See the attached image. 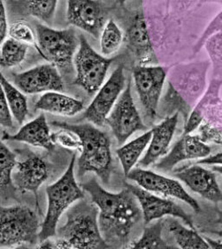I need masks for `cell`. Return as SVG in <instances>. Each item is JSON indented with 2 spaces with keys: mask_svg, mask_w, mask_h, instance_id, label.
I'll return each mask as SVG.
<instances>
[{
  "mask_svg": "<svg viewBox=\"0 0 222 249\" xmlns=\"http://www.w3.org/2000/svg\"><path fill=\"white\" fill-rule=\"evenodd\" d=\"M9 37L22 43L37 46V36L31 25L23 20H18L12 23L9 28Z\"/></svg>",
  "mask_w": 222,
  "mask_h": 249,
  "instance_id": "d6a6232c",
  "label": "cell"
},
{
  "mask_svg": "<svg viewBox=\"0 0 222 249\" xmlns=\"http://www.w3.org/2000/svg\"><path fill=\"white\" fill-rule=\"evenodd\" d=\"M17 164L16 155L2 141L0 146V169H1V193L2 196L14 194L16 188L12 174Z\"/></svg>",
  "mask_w": 222,
  "mask_h": 249,
  "instance_id": "f1b7e54d",
  "label": "cell"
},
{
  "mask_svg": "<svg viewBox=\"0 0 222 249\" xmlns=\"http://www.w3.org/2000/svg\"><path fill=\"white\" fill-rule=\"evenodd\" d=\"M49 177V166L43 158L31 155L22 162L17 163L12 174V180L16 190L21 192L29 191L35 195L37 208H39L38 192Z\"/></svg>",
  "mask_w": 222,
  "mask_h": 249,
  "instance_id": "d6986e66",
  "label": "cell"
},
{
  "mask_svg": "<svg viewBox=\"0 0 222 249\" xmlns=\"http://www.w3.org/2000/svg\"><path fill=\"white\" fill-rule=\"evenodd\" d=\"M51 125L73 132L81 140L82 150L78 160V176L82 179L86 173H95L102 183H109L112 171L111 142L109 135L90 124H69L53 121Z\"/></svg>",
  "mask_w": 222,
  "mask_h": 249,
  "instance_id": "277c9868",
  "label": "cell"
},
{
  "mask_svg": "<svg viewBox=\"0 0 222 249\" xmlns=\"http://www.w3.org/2000/svg\"><path fill=\"white\" fill-rule=\"evenodd\" d=\"M212 171H215V172H217L219 173L220 175L222 177V165H214V166H212Z\"/></svg>",
  "mask_w": 222,
  "mask_h": 249,
  "instance_id": "7bdbcfd3",
  "label": "cell"
},
{
  "mask_svg": "<svg viewBox=\"0 0 222 249\" xmlns=\"http://www.w3.org/2000/svg\"><path fill=\"white\" fill-rule=\"evenodd\" d=\"M52 140L55 143H59L63 147L77 149L79 152L82 150L81 140L73 132L61 129L59 132L52 133Z\"/></svg>",
  "mask_w": 222,
  "mask_h": 249,
  "instance_id": "e575fe53",
  "label": "cell"
},
{
  "mask_svg": "<svg viewBox=\"0 0 222 249\" xmlns=\"http://www.w3.org/2000/svg\"><path fill=\"white\" fill-rule=\"evenodd\" d=\"M0 222V249L29 248L40 243L39 217L31 208L2 207Z\"/></svg>",
  "mask_w": 222,
  "mask_h": 249,
  "instance_id": "52a82bcc",
  "label": "cell"
},
{
  "mask_svg": "<svg viewBox=\"0 0 222 249\" xmlns=\"http://www.w3.org/2000/svg\"><path fill=\"white\" fill-rule=\"evenodd\" d=\"M133 79L145 115L154 121L160 106L167 70L161 66L139 65L133 70Z\"/></svg>",
  "mask_w": 222,
  "mask_h": 249,
  "instance_id": "30bf717a",
  "label": "cell"
},
{
  "mask_svg": "<svg viewBox=\"0 0 222 249\" xmlns=\"http://www.w3.org/2000/svg\"><path fill=\"white\" fill-rule=\"evenodd\" d=\"M58 2L59 0H17L15 4L26 15L50 23L54 18Z\"/></svg>",
  "mask_w": 222,
  "mask_h": 249,
  "instance_id": "83f0119b",
  "label": "cell"
},
{
  "mask_svg": "<svg viewBox=\"0 0 222 249\" xmlns=\"http://www.w3.org/2000/svg\"><path fill=\"white\" fill-rule=\"evenodd\" d=\"M1 87L14 119L19 124H23L29 113L28 100L24 95L25 93L13 85L12 82H9L3 74L1 75Z\"/></svg>",
  "mask_w": 222,
  "mask_h": 249,
  "instance_id": "484cf974",
  "label": "cell"
},
{
  "mask_svg": "<svg viewBox=\"0 0 222 249\" xmlns=\"http://www.w3.org/2000/svg\"><path fill=\"white\" fill-rule=\"evenodd\" d=\"M106 124L119 144L125 143L134 133L147 128L134 102L130 80L107 118Z\"/></svg>",
  "mask_w": 222,
  "mask_h": 249,
  "instance_id": "8fae6325",
  "label": "cell"
},
{
  "mask_svg": "<svg viewBox=\"0 0 222 249\" xmlns=\"http://www.w3.org/2000/svg\"><path fill=\"white\" fill-rule=\"evenodd\" d=\"M210 146L200 139L198 134H182L170 152L167 153L154 165L157 170L170 171L178 163L186 160H199L211 154Z\"/></svg>",
  "mask_w": 222,
  "mask_h": 249,
  "instance_id": "ac0fdd59",
  "label": "cell"
},
{
  "mask_svg": "<svg viewBox=\"0 0 222 249\" xmlns=\"http://www.w3.org/2000/svg\"><path fill=\"white\" fill-rule=\"evenodd\" d=\"M179 121V113L166 117L160 124L155 125L152 131V138L148 144L143 158L139 161L138 166L147 168L167 155L168 147L171 144Z\"/></svg>",
  "mask_w": 222,
  "mask_h": 249,
  "instance_id": "44dd1931",
  "label": "cell"
},
{
  "mask_svg": "<svg viewBox=\"0 0 222 249\" xmlns=\"http://www.w3.org/2000/svg\"><path fill=\"white\" fill-rule=\"evenodd\" d=\"M215 222L222 227V211L221 210H217V219Z\"/></svg>",
  "mask_w": 222,
  "mask_h": 249,
  "instance_id": "b9f144b4",
  "label": "cell"
},
{
  "mask_svg": "<svg viewBox=\"0 0 222 249\" xmlns=\"http://www.w3.org/2000/svg\"><path fill=\"white\" fill-rule=\"evenodd\" d=\"M5 140L23 142L34 147L43 148L49 152H52L55 148V142L52 140L50 126L43 113H41L27 124H23L14 135L4 132L2 141Z\"/></svg>",
  "mask_w": 222,
  "mask_h": 249,
  "instance_id": "7402d4cb",
  "label": "cell"
},
{
  "mask_svg": "<svg viewBox=\"0 0 222 249\" xmlns=\"http://www.w3.org/2000/svg\"><path fill=\"white\" fill-rule=\"evenodd\" d=\"M195 163L205 165H222V152L214 155L207 156L204 159L197 160Z\"/></svg>",
  "mask_w": 222,
  "mask_h": 249,
  "instance_id": "f35d334b",
  "label": "cell"
},
{
  "mask_svg": "<svg viewBox=\"0 0 222 249\" xmlns=\"http://www.w3.org/2000/svg\"><path fill=\"white\" fill-rule=\"evenodd\" d=\"M126 186L136 196L140 203L146 225L165 216H173L181 219L188 227L195 229L191 216L176 202L169 199L161 198L139 185L126 183Z\"/></svg>",
  "mask_w": 222,
  "mask_h": 249,
  "instance_id": "2e32d148",
  "label": "cell"
},
{
  "mask_svg": "<svg viewBox=\"0 0 222 249\" xmlns=\"http://www.w3.org/2000/svg\"><path fill=\"white\" fill-rule=\"evenodd\" d=\"M178 219V218H177ZM176 217L167 216L165 219V226L170 232L177 247L181 249H210L205 238L193 228H186Z\"/></svg>",
  "mask_w": 222,
  "mask_h": 249,
  "instance_id": "cb8c5ba5",
  "label": "cell"
},
{
  "mask_svg": "<svg viewBox=\"0 0 222 249\" xmlns=\"http://www.w3.org/2000/svg\"><path fill=\"white\" fill-rule=\"evenodd\" d=\"M205 238V240L207 241V244L210 247V249H222V242L219 240H215V239H212L210 237H207V236H203Z\"/></svg>",
  "mask_w": 222,
  "mask_h": 249,
  "instance_id": "ab89813d",
  "label": "cell"
},
{
  "mask_svg": "<svg viewBox=\"0 0 222 249\" xmlns=\"http://www.w3.org/2000/svg\"><path fill=\"white\" fill-rule=\"evenodd\" d=\"M12 113L8 105L6 98L2 91L1 93V102H0V123L2 127L12 128L13 127V119Z\"/></svg>",
  "mask_w": 222,
  "mask_h": 249,
  "instance_id": "d590c367",
  "label": "cell"
},
{
  "mask_svg": "<svg viewBox=\"0 0 222 249\" xmlns=\"http://www.w3.org/2000/svg\"><path fill=\"white\" fill-rule=\"evenodd\" d=\"M125 83L124 70L120 65L114 70L108 81L98 90L91 103L84 110L82 117L97 126H103L114 106L124 90Z\"/></svg>",
  "mask_w": 222,
  "mask_h": 249,
  "instance_id": "7c38bea8",
  "label": "cell"
},
{
  "mask_svg": "<svg viewBox=\"0 0 222 249\" xmlns=\"http://www.w3.org/2000/svg\"><path fill=\"white\" fill-rule=\"evenodd\" d=\"M210 61L177 64L168 75V87L163 98L165 111L170 115L181 113L185 121L207 90Z\"/></svg>",
  "mask_w": 222,
  "mask_h": 249,
  "instance_id": "7a4b0ae2",
  "label": "cell"
},
{
  "mask_svg": "<svg viewBox=\"0 0 222 249\" xmlns=\"http://www.w3.org/2000/svg\"><path fill=\"white\" fill-rule=\"evenodd\" d=\"M124 40V35L115 20L108 19L100 36L101 54L109 56L119 51Z\"/></svg>",
  "mask_w": 222,
  "mask_h": 249,
  "instance_id": "4dcf8cb0",
  "label": "cell"
},
{
  "mask_svg": "<svg viewBox=\"0 0 222 249\" xmlns=\"http://www.w3.org/2000/svg\"><path fill=\"white\" fill-rule=\"evenodd\" d=\"M107 11L99 0H67L66 19L96 38L100 37L107 20Z\"/></svg>",
  "mask_w": 222,
  "mask_h": 249,
  "instance_id": "5bb4252c",
  "label": "cell"
},
{
  "mask_svg": "<svg viewBox=\"0 0 222 249\" xmlns=\"http://www.w3.org/2000/svg\"><path fill=\"white\" fill-rule=\"evenodd\" d=\"M151 138L152 131L150 130L117 149V157L121 162L125 175H128L134 169V166L138 163L142 152L148 147Z\"/></svg>",
  "mask_w": 222,
  "mask_h": 249,
  "instance_id": "d4e9b609",
  "label": "cell"
},
{
  "mask_svg": "<svg viewBox=\"0 0 222 249\" xmlns=\"http://www.w3.org/2000/svg\"><path fill=\"white\" fill-rule=\"evenodd\" d=\"M125 39L129 50L135 55L141 66L157 63L152 42L148 32V23L144 13L140 11L133 16L126 31Z\"/></svg>",
  "mask_w": 222,
  "mask_h": 249,
  "instance_id": "ffe728a7",
  "label": "cell"
},
{
  "mask_svg": "<svg viewBox=\"0 0 222 249\" xmlns=\"http://www.w3.org/2000/svg\"><path fill=\"white\" fill-rule=\"evenodd\" d=\"M9 24H8L7 11L4 4V0H1L0 5V40L3 42L4 39L7 38L9 33Z\"/></svg>",
  "mask_w": 222,
  "mask_h": 249,
  "instance_id": "74e56055",
  "label": "cell"
},
{
  "mask_svg": "<svg viewBox=\"0 0 222 249\" xmlns=\"http://www.w3.org/2000/svg\"><path fill=\"white\" fill-rule=\"evenodd\" d=\"M127 1H128V0H117V3L121 5V4H124Z\"/></svg>",
  "mask_w": 222,
  "mask_h": 249,
  "instance_id": "ee69618b",
  "label": "cell"
},
{
  "mask_svg": "<svg viewBox=\"0 0 222 249\" xmlns=\"http://www.w3.org/2000/svg\"><path fill=\"white\" fill-rule=\"evenodd\" d=\"M99 210L92 201L80 199L66 212L65 222L57 229L55 248L109 249L98 223Z\"/></svg>",
  "mask_w": 222,
  "mask_h": 249,
  "instance_id": "3957f363",
  "label": "cell"
},
{
  "mask_svg": "<svg viewBox=\"0 0 222 249\" xmlns=\"http://www.w3.org/2000/svg\"><path fill=\"white\" fill-rule=\"evenodd\" d=\"M76 157L70 160V165L66 171L55 183L46 187V214L39 232L40 243L54 237L59 220L62 214L70 209V206L80 199L84 198L82 186L78 185L75 176Z\"/></svg>",
  "mask_w": 222,
  "mask_h": 249,
  "instance_id": "8992f818",
  "label": "cell"
},
{
  "mask_svg": "<svg viewBox=\"0 0 222 249\" xmlns=\"http://www.w3.org/2000/svg\"><path fill=\"white\" fill-rule=\"evenodd\" d=\"M36 110L59 114L62 116L72 117L81 113L84 109L82 101L61 92H47L43 93L35 103Z\"/></svg>",
  "mask_w": 222,
  "mask_h": 249,
  "instance_id": "603a6c76",
  "label": "cell"
},
{
  "mask_svg": "<svg viewBox=\"0 0 222 249\" xmlns=\"http://www.w3.org/2000/svg\"><path fill=\"white\" fill-rule=\"evenodd\" d=\"M36 36L37 50L61 74H70L74 70L75 55L80 43L74 28L58 30L37 23Z\"/></svg>",
  "mask_w": 222,
  "mask_h": 249,
  "instance_id": "ba28073f",
  "label": "cell"
},
{
  "mask_svg": "<svg viewBox=\"0 0 222 249\" xmlns=\"http://www.w3.org/2000/svg\"><path fill=\"white\" fill-rule=\"evenodd\" d=\"M127 178L146 191L155 194L161 195L166 197L169 196L179 199L191 207L195 213L201 212L199 203L187 193L177 180L168 178L165 176L141 167L132 169L127 175Z\"/></svg>",
  "mask_w": 222,
  "mask_h": 249,
  "instance_id": "4fadbf2b",
  "label": "cell"
},
{
  "mask_svg": "<svg viewBox=\"0 0 222 249\" xmlns=\"http://www.w3.org/2000/svg\"><path fill=\"white\" fill-rule=\"evenodd\" d=\"M79 48L74 58L76 74L73 84L80 87L89 95H93L104 84L106 75L114 58L98 54L84 36H79Z\"/></svg>",
  "mask_w": 222,
  "mask_h": 249,
  "instance_id": "9c48e42d",
  "label": "cell"
},
{
  "mask_svg": "<svg viewBox=\"0 0 222 249\" xmlns=\"http://www.w3.org/2000/svg\"><path fill=\"white\" fill-rule=\"evenodd\" d=\"M208 3L222 4V0H200V4H208Z\"/></svg>",
  "mask_w": 222,
  "mask_h": 249,
  "instance_id": "60d3db41",
  "label": "cell"
},
{
  "mask_svg": "<svg viewBox=\"0 0 222 249\" xmlns=\"http://www.w3.org/2000/svg\"><path fill=\"white\" fill-rule=\"evenodd\" d=\"M99 210L101 236L110 248H128L133 230L143 220L140 203L128 187L118 193L106 191L95 178L81 185Z\"/></svg>",
  "mask_w": 222,
  "mask_h": 249,
  "instance_id": "6da1fadb",
  "label": "cell"
},
{
  "mask_svg": "<svg viewBox=\"0 0 222 249\" xmlns=\"http://www.w3.org/2000/svg\"><path fill=\"white\" fill-rule=\"evenodd\" d=\"M222 79L213 78L206 92L185 121L182 134L198 130L200 139L206 144L222 145Z\"/></svg>",
  "mask_w": 222,
  "mask_h": 249,
  "instance_id": "5b68a950",
  "label": "cell"
},
{
  "mask_svg": "<svg viewBox=\"0 0 222 249\" xmlns=\"http://www.w3.org/2000/svg\"><path fill=\"white\" fill-rule=\"evenodd\" d=\"M29 44L7 37L1 42V67L11 69L23 62L27 55Z\"/></svg>",
  "mask_w": 222,
  "mask_h": 249,
  "instance_id": "f546056e",
  "label": "cell"
},
{
  "mask_svg": "<svg viewBox=\"0 0 222 249\" xmlns=\"http://www.w3.org/2000/svg\"><path fill=\"white\" fill-rule=\"evenodd\" d=\"M200 4V0H171L173 11L176 14H184Z\"/></svg>",
  "mask_w": 222,
  "mask_h": 249,
  "instance_id": "8d00e7d4",
  "label": "cell"
},
{
  "mask_svg": "<svg viewBox=\"0 0 222 249\" xmlns=\"http://www.w3.org/2000/svg\"><path fill=\"white\" fill-rule=\"evenodd\" d=\"M176 178L183 182L192 191L209 202L218 204L222 202V191L216 176L213 171L199 166L197 163L190 166L173 170Z\"/></svg>",
  "mask_w": 222,
  "mask_h": 249,
  "instance_id": "e0dca14e",
  "label": "cell"
},
{
  "mask_svg": "<svg viewBox=\"0 0 222 249\" xmlns=\"http://www.w3.org/2000/svg\"><path fill=\"white\" fill-rule=\"evenodd\" d=\"M203 47L213 67V76L222 79V31L210 36Z\"/></svg>",
  "mask_w": 222,
  "mask_h": 249,
  "instance_id": "1f68e13d",
  "label": "cell"
},
{
  "mask_svg": "<svg viewBox=\"0 0 222 249\" xmlns=\"http://www.w3.org/2000/svg\"><path fill=\"white\" fill-rule=\"evenodd\" d=\"M222 10L221 12L217 13L214 17V18L211 20L210 23L207 24V27L202 32V34L200 36L197 42L195 43L193 47V54H196L199 53L201 50L204 46V43L207 41V39L210 36L215 35L216 33L222 32Z\"/></svg>",
  "mask_w": 222,
  "mask_h": 249,
  "instance_id": "836d02e7",
  "label": "cell"
},
{
  "mask_svg": "<svg viewBox=\"0 0 222 249\" xmlns=\"http://www.w3.org/2000/svg\"><path fill=\"white\" fill-rule=\"evenodd\" d=\"M165 228V219H160L155 223L147 224L143 233L137 241H133L128 248L131 249H172L162 237V231Z\"/></svg>",
  "mask_w": 222,
  "mask_h": 249,
  "instance_id": "4316f807",
  "label": "cell"
},
{
  "mask_svg": "<svg viewBox=\"0 0 222 249\" xmlns=\"http://www.w3.org/2000/svg\"><path fill=\"white\" fill-rule=\"evenodd\" d=\"M14 85L25 94L63 92L64 82L62 74L52 63L34 67L19 74H12Z\"/></svg>",
  "mask_w": 222,
  "mask_h": 249,
  "instance_id": "9a60e30c",
  "label": "cell"
}]
</instances>
